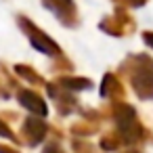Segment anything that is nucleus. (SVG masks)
I'll return each instance as SVG.
<instances>
[{
  "instance_id": "nucleus-16",
  "label": "nucleus",
  "mask_w": 153,
  "mask_h": 153,
  "mask_svg": "<svg viewBox=\"0 0 153 153\" xmlns=\"http://www.w3.org/2000/svg\"><path fill=\"white\" fill-rule=\"evenodd\" d=\"M115 4H120L122 9H138V7H145L147 0H113Z\"/></svg>"
},
{
  "instance_id": "nucleus-1",
  "label": "nucleus",
  "mask_w": 153,
  "mask_h": 153,
  "mask_svg": "<svg viewBox=\"0 0 153 153\" xmlns=\"http://www.w3.org/2000/svg\"><path fill=\"white\" fill-rule=\"evenodd\" d=\"M105 113L115 122V126H117L115 132L120 134L124 145H140V143L149 140V130L140 124L136 109L130 103H126V101L109 103Z\"/></svg>"
},
{
  "instance_id": "nucleus-17",
  "label": "nucleus",
  "mask_w": 153,
  "mask_h": 153,
  "mask_svg": "<svg viewBox=\"0 0 153 153\" xmlns=\"http://www.w3.org/2000/svg\"><path fill=\"white\" fill-rule=\"evenodd\" d=\"M0 136H4V138H11V140H19L15 134H13V130L2 122V120H0Z\"/></svg>"
},
{
  "instance_id": "nucleus-11",
  "label": "nucleus",
  "mask_w": 153,
  "mask_h": 153,
  "mask_svg": "<svg viewBox=\"0 0 153 153\" xmlns=\"http://www.w3.org/2000/svg\"><path fill=\"white\" fill-rule=\"evenodd\" d=\"M15 74L21 78V80H25L27 84H38V86H46V80L34 69V67H30V65H15Z\"/></svg>"
},
{
  "instance_id": "nucleus-7",
  "label": "nucleus",
  "mask_w": 153,
  "mask_h": 153,
  "mask_svg": "<svg viewBox=\"0 0 153 153\" xmlns=\"http://www.w3.org/2000/svg\"><path fill=\"white\" fill-rule=\"evenodd\" d=\"M99 27H101L105 34H109V36H128V34L134 32L136 23H134V19H132L124 9H117L113 15L101 19Z\"/></svg>"
},
{
  "instance_id": "nucleus-12",
  "label": "nucleus",
  "mask_w": 153,
  "mask_h": 153,
  "mask_svg": "<svg viewBox=\"0 0 153 153\" xmlns=\"http://www.w3.org/2000/svg\"><path fill=\"white\" fill-rule=\"evenodd\" d=\"M15 88H17V80H15L4 67H0V97L9 99Z\"/></svg>"
},
{
  "instance_id": "nucleus-8",
  "label": "nucleus",
  "mask_w": 153,
  "mask_h": 153,
  "mask_svg": "<svg viewBox=\"0 0 153 153\" xmlns=\"http://www.w3.org/2000/svg\"><path fill=\"white\" fill-rule=\"evenodd\" d=\"M15 94H17V99H19V105H21L23 109H27L32 115H38V117H46V115H48L46 101L40 97L38 90L21 86V88L15 90Z\"/></svg>"
},
{
  "instance_id": "nucleus-13",
  "label": "nucleus",
  "mask_w": 153,
  "mask_h": 153,
  "mask_svg": "<svg viewBox=\"0 0 153 153\" xmlns=\"http://www.w3.org/2000/svg\"><path fill=\"white\" fill-rule=\"evenodd\" d=\"M122 145H124V143H122V138H120V134H117L115 130H111V132H107V134L101 136V147H103L105 151H117Z\"/></svg>"
},
{
  "instance_id": "nucleus-6",
  "label": "nucleus",
  "mask_w": 153,
  "mask_h": 153,
  "mask_svg": "<svg viewBox=\"0 0 153 153\" xmlns=\"http://www.w3.org/2000/svg\"><path fill=\"white\" fill-rule=\"evenodd\" d=\"M46 90L51 94V99L55 101V107L59 111V115H71L80 109L78 105V99H76V92L67 90L65 86H61L59 82H46Z\"/></svg>"
},
{
  "instance_id": "nucleus-20",
  "label": "nucleus",
  "mask_w": 153,
  "mask_h": 153,
  "mask_svg": "<svg viewBox=\"0 0 153 153\" xmlns=\"http://www.w3.org/2000/svg\"><path fill=\"white\" fill-rule=\"evenodd\" d=\"M143 40H145V44H147L149 48H153V32H145V34H143Z\"/></svg>"
},
{
  "instance_id": "nucleus-15",
  "label": "nucleus",
  "mask_w": 153,
  "mask_h": 153,
  "mask_svg": "<svg viewBox=\"0 0 153 153\" xmlns=\"http://www.w3.org/2000/svg\"><path fill=\"white\" fill-rule=\"evenodd\" d=\"M71 147H74V151H76V153H92V145H90L88 140L78 138V136L71 140Z\"/></svg>"
},
{
  "instance_id": "nucleus-4",
  "label": "nucleus",
  "mask_w": 153,
  "mask_h": 153,
  "mask_svg": "<svg viewBox=\"0 0 153 153\" xmlns=\"http://www.w3.org/2000/svg\"><path fill=\"white\" fill-rule=\"evenodd\" d=\"M51 132V126L44 117H38V115H30L23 120L21 124V130H19V140L25 143L27 147H36L38 143H42Z\"/></svg>"
},
{
  "instance_id": "nucleus-3",
  "label": "nucleus",
  "mask_w": 153,
  "mask_h": 153,
  "mask_svg": "<svg viewBox=\"0 0 153 153\" xmlns=\"http://www.w3.org/2000/svg\"><path fill=\"white\" fill-rule=\"evenodd\" d=\"M17 25L21 27V32L27 36V40L32 42V46H34L36 51H40V53H44V55H51V57H59V55H61L59 44H57L51 36H46L38 25H34L27 17L19 15V17H17Z\"/></svg>"
},
{
  "instance_id": "nucleus-14",
  "label": "nucleus",
  "mask_w": 153,
  "mask_h": 153,
  "mask_svg": "<svg viewBox=\"0 0 153 153\" xmlns=\"http://www.w3.org/2000/svg\"><path fill=\"white\" fill-rule=\"evenodd\" d=\"M53 69H55V71H71V69H74V63H71L67 57L59 55V57H57V61L53 63Z\"/></svg>"
},
{
  "instance_id": "nucleus-10",
  "label": "nucleus",
  "mask_w": 153,
  "mask_h": 153,
  "mask_svg": "<svg viewBox=\"0 0 153 153\" xmlns=\"http://www.w3.org/2000/svg\"><path fill=\"white\" fill-rule=\"evenodd\" d=\"M55 82H59L61 86H65L67 90L71 92H80V90H90L92 82L86 80V78H80V76H59Z\"/></svg>"
},
{
  "instance_id": "nucleus-21",
  "label": "nucleus",
  "mask_w": 153,
  "mask_h": 153,
  "mask_svg": "<svg viewBox=\"0 0 153 153\" xmlns=\"http://www.w3.org/2000/svg\"><path fill=\"white\" fill-rule=\"evenodd\" d=\"M122 153H140L138 149H126V151H122Z\"/></svg>"
},
{
  "instance_id": "nucleus-18",
  "label": "nucleus",
  "mask_w": 153,
  "mask_h": 153,
  "mask_svg": "<svg viewBox=\"0 0 153 153\" xmlns=\"http://www.w3.org/2000/svg\"><path fill=\"white\" fill-rule=\"evenodd\" d=\"M42 153H65V151H63V147H61L59 143H51V145H46V147H44V151H42Z\"/></svg>"
},
{
  "instance_id": "nucleus-9",
  "label": "nucleus",
  "mask_w": 153,
  "mask_h": 153,
  "mask_svg": "<svg viewBox=\"0 0 153 153\" xmlns=\"http://www.w3.org/2000/svg\"><path fill=\"white\" fill-rule=\"evenodd\" d=\"M101 97H103V99H107L109 103H115V101H126L124 82L117 78V74H105V76H103Z\"/></svg>"
},
{
  "instance_id": "nucleus-2",
  "label": "nucleus",
  "mask_w": 153,
  "mask_h": 153,
  "mask_svg": "<svg viewBox=\"0 0 153 153\" xmlns=\"http://www.w3.org/2000/svg\"><path fill=\"white\" fill-rule=\"evenodd\" d=\"M120 74L130 82L140 101H153V59L149 55H130L120 65Z\"/></svg>"
},
{
  "instance_id": "nucleus-5",
  "label": "nucleus",
  "mask_w": 153,
  "mask_h": 153,
  "mask_svg": "<svg viewBox=\"0 0 153 153\" xmlns=\"http://www.w3.org/2000/svg\"><path fill=\"white\" fill-rule=\"evenodd\" d=\"M44 9H48L63 27H78L80 15L74 0H42Z\"/></svg>"
},
{
  "instance_id": "nucleus-19",
  "label": "nucleus",
  "mask_w": 153,
  "mask_h": 153,
  "mask_svg": "<svg viewBox=\"0 0 153 153\" xmlns=\"http://www.w3.org/2000/svg\"><path fill=\"white\" fill-rule=\"evenodd\" d=\"M0 153H21V151H17V149H15V147H11V145L0 143Z\"/></svg>"
}]
</instances>
